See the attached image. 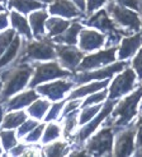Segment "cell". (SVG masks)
Segmentation results:
<instances>
[{"instance_id":"cell-1","label":"cell","mask_w":142,"mask_h":157,"mask_svg":"<svg viewBox=\"0 0 142 157\" xmlns=\"http://www.w3.org/2000/svg\"><path fill=\"white\" fill-rule=\"evenodd\" d=\"M141 97H142V87L140 86L132 95L127 96L122 101L115 104L112 113L107 116L105 125L112 127L113 130L117 133L118 130H121L127 127L128 124H131L132 119L137 113V105Z\"/></svg>"},{"instance_id":"cell-2","label":"cell","mask_w":142,"mask_h":157,"mask_svg":"<svg viewBox=\"0 0 142 157\" xmlns=\"http://www.w3.org/2000/svg\"><path fill=\"white\" fill-rule=\"evenodd\" d=\"M32 73L33 67L27 64V63L14 64L13 68L4 70L0 75V79L4 82V87L0 93V102H5L12 95L24 88Z\"/></svg>"},{"instance_id":"cell-3","label":"cell","mask_w":142,"mask_h":157,"mask_svg":"<svg viewBox=\"0 0 142 157\" xmlns=\"http://www.w3.org/2000/svg\"><path fill=\"white\" fill-rule=\"evenodd\" d=\"M56 59L53 41L48 37H43L37 41H29L23 44L19 58L15 60L14 64L27 63L30 60H53Z\"/></svg>"},{"instance_id":"cell-4","label":"cell","mask_w":142,"mask_h":157,"mask_svg":"<svg viewBox=\"0 0 142 157\" xmlns=\"http://www.w3.org/2000/svg\"><path fill=\"white\" fill-rule=\"evenodd\" d=\"M86 25L90 27H95L99 31H101L103 33L107 35L108 41L107 46H115V44L121 42L122 40V35H127L124 29L118 28V26L113 22V19L109 18V15L105 9H101L97 12L94 15L86 21Z\"/></svg>"},{"instance_id":"cell-5","label":"cell","mask_w":142,"mask_h":157,"mask_svg":"<svg viewBox=\"0 0 142 157\" xmlns=\"http://www.w3.org/2000/svg\"><path fill=\"white\" fill-rule=\"evenodd\" d=\"M105 10L108 14H110V17H112L115 25L122 28H126L127 32H130V31L138 32L140 31L141 21H140L138 14L135 13L133 10L128 9L126 6H122L119 4H115L113 2H109L107 4Z\"/></svg>"},{"instance_id":"cell-6","label":"cell","mask_w":142,"mask_h":157,"mask_svg":"<svg viewBox=\"0 0 142 157\" xmlns=\"http://www.w3.org/2000/svg\"><path fill=\"white\" fill-rule=\"evenodd\" d=\"M114 130L112 127L107 125L100 132H98L95 136L91 137L85 147L86 155H94V156H110L113 153V138H114Z\"/></svg>"},{"instance_id":"cell-7","label":"cell","mask_w":142,"mask_h":157,"mask_svg":"<svg viewBox=\"0 0 142 157\" xmlns=\"http://www.w3.org/2000/svg\"><path fill=\"white\" fill-rule=\"evenodd\" d=\"M71 75L73 74H71L69 70L61 69L57 63H55V61L47 63V64H36L33 79L30 81L29 87L33 88L42 82L51 81V79H55V78H66V77H71Z\"/></svg>"},{"instance_id":"cell-8","label":"cell","mask_w":142,"mask_h":157,"mask_svg":"<svg viewBox=\"0 0 142 157\" xmlns=\"http://www.w3.org/2000/svg\"><path fill=\"white\" fill-rule=\"evenodd\" d=\"M136 83V73L135 70L127 68L123 73L115 77V79L112 82L109 88V98L117 100L123 95H127L135 87Z\"/></svg>"},{"instance_id":"cell-9","label":"cell","mask_w":142,"mask_h":157,"mask_svg":"<svg viewBox=\"0 0 142 157\" xmlns=\"http://www.w3.org/2000/svg\"><path fill=\"white\" fill-rule=\"evenodd\" d=\"M128 65V63L126 61H118L114 63L112 65H108L105 68H101L99 70H94V72H81L80 74H73V82L74 83H86L89 81H94V79H107V78L112 77L113 74L122 72V70Z\"/></svg>"},{"instance_id":"cell-10","label":"cell","mask_w":142,"mask_h":157,"mask_svg":"<svg viewBox=\"0 0 142 157\" xmlns=\"http://www.w3.org/2000/svg\"><path fill=\"white\" fill-rule=\"evenodd\" d=\"M135 136L136 124H128L126 128L118 130L115 138L114 155L115 156H131L135 151Z\"/></svg>"},{"instance_id":"cell-11","label":"cell","mask_w":142,"mask_h":157,"mask_svg":"<svg viewBox=\"0 0 142 157\" xmlns=\"http://www.w3.org/2000/svg\"><path fill=\"white\" fill-rule=\"evenodd\" d=\"M115 51H117V46H112L107 50L99 51L97 54L89 55L83 59V61H80V64L77 65V70L79 72H86V70H90L94 68H98L101 65H107L109 63H113L115 60Z\"/></svg>"},{"instance_id":"cell-12","label":"cell","mask_w":142,"mask_h":157,"mask_svg":"<svg viewBox=\"0 0 142 157\" xmlns=\"http://www.w3.org/2000/svg\"><path fill=\"white\" fill-rule=\"evenodd\" d=\"M56 58H59L62 67L75 72L83 59V52L75 45H55Z\"/></svg>"},{"instance_id":"cell-13","label":"cell","mask_w":142,"mask_h":157,"mask_svg":"<svg viewBox=\"0 0 142 157\" xmlns=\"http://www.w3.org/2000/svg\"><path fill=\"white\" fill-rule=\"evenodd\" d=\"M115 104H117V100L109 98V100L107 101L105 105L103 106V109H100V114L97 115V116H95V119L91 120L88 125H85V127L76 134V140H77L79 143H83L84 140L88 138V137L91 134V133L99 127L100 123H101V121H104V120L107 119V116H108L110 113H112V110L114 109Z\"/></svg>"},{"instance_id":"cell-14","label":"cell","mask_w":142,"mask_h":157,"mask_svg":"<svg viewBox=\"0 0 142 157\" xmlns=\"http://www.w3.org/2000/svg\"><path fill=\"white\" fill-rule=\"evenodd\" d=\"M74 82L73 81H56L52 82L50 84H43V86H38L37 92L41 93L43 96H47L52 101H59L64 97L65 93L74 87Z\"/></svg>"},{"instance_id":"cell-15","label":"cell","mask_w":142,"mask_h":157,"mask_svg":"<svg viewBox=\"0 0 142 157\" xmlns=\"http://www.w3.org/2000/svg\"><path fill=\"white\" fill-rule=\"evenodd\" d=\"M105 36L93 29L80 31V49L83 51H93L104 45Z\"/></svg>"},{"instance_id":"cell-16","label":"cell","mask_w":142,"mask_h":157,"mask_svg":"<svg viewBox=\"0 0 142 157\" xmlns=\"http://www.w3.org/2000/svg\"><path fill=\"white\" fill-rule=\"evenodd\" d=\"M48 10L52 14L62 15L65 18H75L81 15V10L70 0H52Z\"/></svg>"},{"instance_id":"cell-17","label":"cell","mask_w":142,"mask_h":157,"mask_svg":"<svg viewBox=\"0 0 142 157\" xmlns=\"http://www.w3.org/2000/svg\"><path fill=\"white\" fill-rule=\"evenodd\" d=\"M142 44V36L141 35H135L131 37H126L122 40L119 51H118V58L121 60H126L130 56H132L136 52V50L141 46Z\"/></svg>"},{"instance_id":"cell-18","label":"cell","mask_w":142,"mask_h":157,"mask_svg":"<svg viewBox=\"0 0 142 157\" xmlns=\"http://www.w3.org/2000/svg\"><path fill=\"white\" fill-rule=\"evenodd\" d=\"M81 31V25L79 22H74L70 25L61 35L55 36L53 42L57 44H67V45H75L77 42V35Z\"/></svg>"},{"instance_id":"cell-19","label":"cell","mask_w":142,"mask_h":157,"mask_svg":"<svg viewBox=\"0 0 142 157\" xmlns=\"http://www.w3.org/2000/svg\"><path fill=\"white\" fill-rule=\"evenodd\" d=\"M38 98V95L33 91V90H29L27 92H23L20 95H18L17 97L12 98L9 102L6 104L5 109L8 111H12V110H17V109H20V107H24L29 104H32L33 101H36Z\"/></svg>"},{"instance_id":"cell-20","label":"cell","mask_w":142,"mask_h":157,"mask_svg":"<svg viewBox=\"0 0 142 157\" xmlns=\"http://www.w3.org/2000/svg\"><path fill=\"white\" fill-rule=\"evenodd\" d=\"M47 19V13L44 10L36 12L29 15V22L33 29V36L36 40H41L44 37V23Z\"/></svg>"},{"instance_id":"cell-21","label":"cell","mask_w":142,"mask_h":157,"mask_svg":"<svg viewBox=\"0 0 142 157\" xmlns=\"http://www.w3.org/2000/svg\"><path fill=\"white\" fill-rule=\"evenodd\" d=\"M20 35L18 36H14L13 41L9 44V46H8V49L4 51V54L0 56V69L6 67L8 64H10V63L13 60L17 59L18 56V51L20 49Z\"/></svg>"},{"instance_id":"cell-22","label":"cell","mask_w":142,"mask_h":157,"mask_svg":"<svg viewBox=\"0 0 142 157\" xmlns=\"http://www.w3.org/2000/svg\"><path fill=\"white\" fill-rule=\"evenodd\" d=\"M107 84H109V81L108 79H101L100 82H93L88 86H84V87H80L75 90L71 95L69 96V100H74V98H80L83 96H86V95H90V93H94L97 91H100L107 87Z\"/></svg>"},{"instance_id":"cell-23","label":"cell","mask_w":142,"mask_h":157,"mask_svg":"<svg viewBox=\"0 0 142 157\" xmlns=\"http://www.w3.org/2000/svg\"><path fill=\"white\" fill-rule=\"evenodd\" d=\"M8 6L15 8V9H18V12L22 13H29L36 9H41V8L43 9L44 4L37 2V0H9Z\"/></svg>"},{"instance_id":"cell-24","label":"cell","mask_w":142,"mask_h":157,"mask_svg":"<svg viewBox=\"0 0 142 157\" xmlns=\"http://www.w3.org/2000/svg\"><path fill=\"white\" fill-rule=\"evenodd\" d=\"M10 19H12V25L19 32V35H23L27 40L32 38V32H30L29 25L27 23L26 18H23L18 12H12L10 13Z\"/></svg>"},{"instance_id":"cell-25","label":"cell","mask_w":142,"mask_h":157,"mask_svg":"<svg viewBox=\"0 0 142 157\" xmlns=\"http://www.w3.org/2000/svg\"><path fill=\"white\" fill-rule=\"evenodd\" d=\"M46 27L48 29V36L50 37H55L57 35H61L64 31L70 26V22L69 21H65L62 18H51L48 19L46 23Z\"/></svg>"},{"instance_id":"cell-26","label":"cell","mask_w":142,"mask_h":157,"mask_svg":"<svg viewBox=\"0 0 142 157\" xmlns=\"http://www.w3.org/2000/svg\"><path fill=\"white\" fill-rule=\"evenodd\" d=\"M27 119V115L23 111H18V113H10L8 114L4 120H3V125L2 127L5 129H13L15 127H19V125Z\"/></svg>"},{"instance_id":"cell-27","label":"cell","mask_w":142,"mask_h":157,"mask_svg":"<svg viewBox=\"0 0 142 157\" xmlns=\"http://www.w3.org/2000/svg\"><path fill=\"white\" fill-rule=\"evenodd\" d=\"M48 107H50L48 101H46V100H36V101H33L32 106L28 109V113L32 116L37 117V119H42V116L46 114V111H47V109Z\"/></svg>"},{"instance_id":"cell-28","label":"cell","mask_w":142,"mask_h":157,"mask_svg":"<svg viewBox=\"0 0 142 157\" xmlns=\"http://www.w3.org/2000/svg\"><path fill=\"white\" fill-rule=\"evenodd\" d=\"M0 138H2V143L5 151H10L12 148L17 144V139L15 134L12 130H2L0 132Z\"/></svg>"},{"instance_id":"cell-29","label":"cell","mask_w":142,"mask_h":157,"mask_svg":"<svg viewBox=\"0 0 142 157\" xmlns=\"http://www.w3.org/2000/svg\"><path fill=\"white\" fill-rule=\"evenodd\" d=\"M67 152V144L62 142H56L44 148V153L47 156H62Z\"/></svg>"},{"instance_id":"cell-30","label":"cell","mask_w":142,"mask_h":157,"mask_svg":"<svg viewBox=\"0 0 142 157\" xmlns=\"http://www.w3.org/2000/svg\"><path fill=\"white\" fill-rule=\"evenodd\" d=\"M100 109H101V106L100 105H94V106H85V110L81 113V115H80V124L83 125V124H85V123H88L89 120H91L94 116H95L99 111H100Z\"/></svg>"},{"instance_id":"cell-31","label":"cell","mask_w":142,"mask_h":157,"mask_svg":"<svg viewBox=\"0 0 142 157\" xmlns=\"http://www.w3.org/2000/svg\"><path fill=\"white\" fill-rule=\"evenodd\" d=\"M15 33L13 29H6L5 32L0 33V56L4 54V51L8 49L9 44L13 41Z\"/></svg>"},{"instance_id":"cell-32","label":"cell","mask_w":142,"mask_h":157,"mask_svg":"<svg viewBox=\"0 0 142 157\" xmlns=\"http://www.w3.org/2000/svg\"><path fill=\"white\" fill-rule=\"evenodd\" d=\"M60 136V128L59 125L56 124H50L48 127L46 128V132H44V136H43V143H48L51 140L56 139L57 137Z\"/></svg>"},{"instance_id":"cell-33","label":"cell","mask_w":142,"mask_h":157,"mask_svg":"<svg viewBox=\"0 0 142 157\" xmlns=\"http://www.w3.org/2000/svg\"><path fill=\"white\" fill-rule=\"evenodd\" d=\"M107 91L103 88V91L101 92H97V93H90V96L86 98L85 101H84V104H83V106L85 107V106H90V105H95V104H99V102H101L105 97H107Z\"/></svg>"},{"instance_id":"cell-34","label":"cell","mask_w":142,"mask_h":157,"mask_svg":"<svg viewBox=\"0 0 142 157\" xmlns=\"http://www.w3.org/2000/svg\"><path fill=\"white\" fill-rule=\"evenodd\" d=\"M76 117H77V111L74 110L66 115V120H65V134L66 137L70 136V133L73 132V129L75 128L76 125Z\"/></svg>"},{"instance_id":"cell-35","label":"cell","mask_w":142,"mask_h":157,"mask_svg":"<svg viewBox=\"0 0 142 157\" xmlns=\"http://www.w3.org/2000/svg\"><path fill=\"white\" fill-rule=\"evenodd\" d=\"M20 125H22V127L18 129V134L22 137V136H26L27 133H29L33 128H36L37 125H38V123L36 120H27L26 119Z\"/></svg>"},{"instance_id":"cell-36","label":"cell","mask_w":142,"mask_h":157,"mask_svg":"<svg viewBox=\"0 0 142 157\" xmlns=\"http://www.w3.org/2000/svg\"><path fill=\"white\" fill-rule=\"evenodd\" d=\"M115 2L126 8H131V9L141 12L142 10V5H141V0H115Z\"/></svg>"},{"instance_id":"cell-37","label":"cell","mask_w":142,"mask_h":157,"mask_svg":"<svg viewBox=\"0 0 142 157\" xmlns=\"http://www.w3.org/2000/svg\"><path fill=\"white\" fill-rule=\"evenodd\" d=\"M43 129H44L43 125H37L36 128H33L32 130L29 132V134L26 137V140L27 142H36V140H38L42 136Z\"/></svg>"},{"instance_id":"cell-38","label":"cell","mask_w":142,"mask_h":157,"mask_svg":"<svg viewBox=\"0 0 142 157\" xmlns=\"http://www.w3.org/2000/svg\"><path fill=\"white\" fill-rule=\"evenodd\" d=\"M62 106H64V101H62V102L55 104V105L52 106V109L50 110L48 115L46 116V121H51V120H53V119H56V117L59 116V114H60V111H61Z\"/></svg>"},{"instance_id":"cell-39","label":"cell","mask_w":142,"mask_h":157,"mask_svg":"<svg viewBox=\"0 0 142 157\" xmlns=\"http://www.w3.org/2000/svg\"><path fill=\"white\" fill-rule=\"evenodd\" d=\"M132 64H133V69L136 70L138 78H140V79H142V49L136 55V58H135V60H133Z\"/></svg>"},{"instance_id":"cell-40","label":"cell","mask_w":142,"mask_h":157,"mask_svg":"<svg viewBox=\"0 0 142 157\" xmlns=\"http://www.w3.org/2000/svg\"><path fill=\"white\" fill-rule=\"evenodd\" d=\"M108 0H88L86 4H88V8H86V13L91 14L94 10H97L98 8H100L104 3H107Z\"/></svg>"},{"instance_id":"cell-41","label":"cell","mask_w":142,"mask_h":157,"mask_svg":"<svg viewBox=\"0 0 142 157\" xmlns=\"http://www.w3.org/2000/svg\"><path fill=\"white\" fill-rule=\"evenodd\" d=\"M136 148H142V115L138 117L136 123Z\"/></svg>"},{"instance_id":"cell-42","label":"cell","mask_w":142,"mask_h":157,"mask_svg":"<svg viewBox=\"0 0 142 157\" xmlns=\"http://www.w3.org/2000/svg\"><path fill=\"white\" fill-rule=\"evenodd\" d=\"M69 101H70V102H69L67 105H65V109H64V113H62V116H66L69 113H71V111H74V110H76L79 105H81L80 101L76 100V98H74V100H69Z\"/></svg>"},{"instance_id":"cell-43","label":"cell","mask_w":142,"mask_h":157,"mask_svg":"<svg viewBox=\"0 0 142 157\" xmlns=\"http://www.w3.org/2000/svg\"><path fill=\"white\" fill-rule=\"evenodd\" d=\"M24 151H26V146H17V144L10 150L12 155H14V156H19L22 153H24Z\"/></svg>"},{"instance_id":"cell-44","label":"cell","mask_w":142,"mask_h":157,"mask_svg":"<svg viewBox=\"0 0 142 157\" xmlns=\"http://www.w3.org/2000/svg\"><path fill=\"white\" fill-rule=\"evenodd\" d=\"M8 26V15L5 13H0V29H4Z\"/></svg>"},{"instance_id":"cell-45","label":"cell","mask_w":142,"mask_h":157,"mask_svg":"<svg viewBox=\"0 0 142 157\" xmlns=\"http://www.w3.org/2000/svg\"><path fill=\"white\" fill-rule=\"evenodd\" d=\"M74 3L76 4V6H77L81 12L85 10V0H74Z\"/></svg>"},{"instance_id":"cell-46","label":"cell","mask_w":142,"mask_h":157,"mask_svg":"<svg viewBox=\"0 0 142 157\" xmlns=\"http://www.w3.org/2000/svg\"><path fill=\"white\" fill-rule=\"evenodd\" d=\"M2 116H3V107L0 105V123H2Z\"/></svg>"},{"instance_id":"cell-47","label":"cell","mask_w":142,"mask_h":157,"mask_svg":"<svg viewBox=\"0 0 142 157\" xmlns=\"http://www.w3.org/2000/svg\"><path fill=\"white\" fill-rule=\"evenodd\" d=\"M39 2H43V3H50L51 0H39Z\"/></svg>"},{"instance_id":"cell-48","label":"cell","mask_w":142,"mask_h":157,"mask_svg":"<svg viewBox=\"0 0 142 157\" xmlns=\"http://www.w3.org/2000/svg\"><path fill=\"white\" fill-rule=\"evenodd\" d=\"M2 90H3V84L0 83V93H2Z\"/></svg>"},{"instance_id":"cell-49","label":"cell","mask_w":142,"mask_h":157,"mask_svg":"<svg viewBox=\"0 0 142 157\" xmlns=\"http://www.w3.org/2000/svg\"><path fill=\"white\" fill-rule=\"evenodd\" d=\"M140 113H141V115H142V104H141V107H140Z\"/></svg>"},{"instance_id":"cell-50","label":"cell","mask_w":142,"mask_h":157,"mask_svg":"<svg viewBox=\"0 0 142 157\" xmlns=\"http://www.w3.org/2000/svg\"><path fill=\"white\" fill-rule=\"evenodd\" d=\"M2 10H4V8H3V5H0V12Z\"/></svg>"},{"instance_id":"cell-51","label":"cell","mask_w":142,"mask_h":157,"mask_svg":"<svg viewBox=\"0 0 142 157\" xmlns=\"http://www.w3.org/2000/svg\"><path fill=\"white\" fill-rule=\"evenodd\" d=\"M0 153H2V148H0Z\"/></svg>"},{"instance_id":"cell-52","label":"cell","mask_w":142,"mask_h":157,"mask_svg":"<svg viewBox=\"0 0 142 157\" xmlns=\"http://www.w3.org/2000/svg\"><path fill=\"white\" fill-rule=\"evenodd\" d=\"M3 2H6V0H3Z\"/></svg>"},{"instance_id":"cell-53","label":"cell","mask_w":142,"mask_h":157,"mask_svg":"<svg viewBox=\"0 0 142 157\" xmlns=\"http://www.w3.org/2000/svg\"><path fill=\"white\" fill-rule=\"evenodd\" d=\"M141 36H142V33H141Z\"/></svg>"},{"instance_id":"cell-54","label":"cell","mask_w":142,"mask_h":157,"mask_svg":"<svg viewBox=\"0 0 142 157\" xmlns=\"http://www.w3.org/2000/svg\"><path fill=\"white\" fill-rule=\"evenodd\" d=\"M141 2H142V0H141Z\"/></svg>"}]
</instances>
